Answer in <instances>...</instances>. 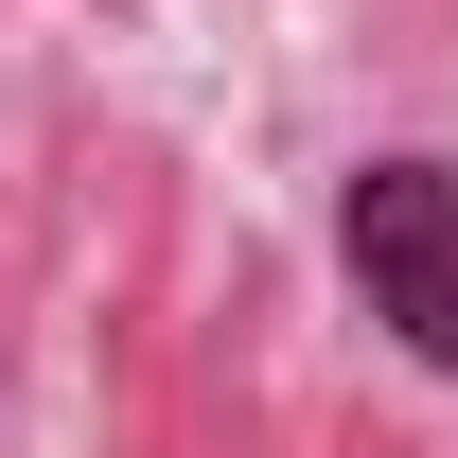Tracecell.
I'll use <instances>...</instances> for the list:
<instances>
[{
    "mask_svg": "<svg viewBox=\"0 0 458 458\" xmlns=\"http://www.w3.org/2000/svg\"><path fill=\"white\" fill-rule=\"evenodd\" d=\"M335 265L405 370H458V159H370L335 194Z\"/></svg>",
    "mask_w": 458,
    "mask_h": 458,
    "instance_id": "6da1fadb",
    "label": "cell"
}]
</instances>
